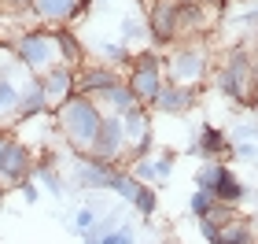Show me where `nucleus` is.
<instances>
[{"instance_id":"f257e3e1","label":"nucleus","mask_w":258,"mask_h":244,"mask_svg":"<svg viewBox=\"0 0 258 244\" xmlns=\"http://www.w3.org/2000/svg\"><path fill=\"white\" fill-rule=\"evenodd\" d=\"M52 122H55V130H59V137L74 148V152H89L92 141H96V133H100V122H103V108L92 96H70L63 100L59 108L52 111Z\"/></svg>"},{"instance_id":"f03ea898","label":"nucleus","mask_w":258,"mask_h":244,"mask_svg":"<svg viewBox=\"0 0 258 244\" xmlns=\"http://www.w3.org/2000/svg\"><path fill=\"white\" fill-rule=\"evenodd\" d=\"M162 78H166L170 85H181V89H199L210 78L207 44L184 41V44H173L170 52H162Z\"/></svg>"},{"instance_id":"7ed1b4c3","label":"nucleus","mask_w":258,"mask_h":244,"mask_svg":"<svg viewBox=\"0 0 258 244\" xmlns=\"http://www.w3.org/2000/svg\"><path fill=\"white\" fill-rule=\"evenodd\" d=\"M254 81H258V71H254L251 48H247V44H232V48L225 52V60H221V67L214 71L218 92L229 96V100H236V104H247Z\"/></svg>"},{"instance_id":"20e7f679","label":"nucleus","mask_w":258,"mask_h":244,"mask_svg":"<svg viewBox=\"0 0 258 244\" xmlns=\"http://www.w3.org/2000/svg\"><path fill=\"white\" fill-rule=\"evenodd\" d=\"M11 52H15L19 67L33 78H41L48 67L59 63V52H55V37L48 26H33V30H19L11 37Z\"/></svg>"},{"instance_id":"39448f33","label":"nucleus","mask_w":258,"mask_h":244,"mask_svg":"<svg viewBox=\"0 0 258 244\" xmlns=\"http://www.w3.org/2000/svg\"><path fill=\"white\" fill-rule=\"evenodd\" d=\"M148 37H151V48L159 52H166L181 41L177 0H148Z\"/></svg>"},{"instance_id":"423d86ee","label":"nucleus","mask_w":258,"mask_h":244,"mask_svg":"<svg viewBox=\"0 0 258 244\" xmlns=\"http://www.w3.org/2000/svg\"><path fill=\"white\" fill-rule=\"evenodd\" d=\"M122 130H125V148L133 159L151 156V141H155V130H151V108L137 104L122 115Z\"/></svg>"},{"instance_id":"0eeeda50","label":"nucleus","mask_w":258,"mask_h":244,"mask_svg":"<svg viewBox=\"0 0 258 244\" xmlns=\"http://www.w3.org/2000/svg\"><path fill=\"white\" fill-rule=\"evenodd\" d=\"M92 0H30V15L41 22V26H70L74 19H81L89 11Z\"/></svg>"},{"instance_id":"6e6552de","label":"nucleus","mask_w":258,"mask_h":244,"mask_svg":"<svg viewBox=\"0 0 258 244\" xmlns=\"http://www.w3.org/2000/svg\"><path fill=\"white\" fill-rule=\"evenodd\" d=\"M118 81H122V74L114 71V67L92 60V63H81V67H78V74H74V92H78V96H92V100L100 104V96H103L107 89H114Z\"/></svg>"},{"instance_id":"1a4fd4ad","label":"nucleus","mask_w":258,"mask_h":244,"mask_svg":"<svg viewBox=\"0 0 258 244\" xmlns=\"http://www.w3.org/2000/svg\"><path fill=\"white\" fill-rule=\"evenodd\" d=\"M37 152L22 141V137H11L8 141V148H4V156H0V181L4 185H19V181H26V178H33V159Z\"/></svg>"},{"instance_id":"9d476101","label":"nucleus","mask_w":258,"mask_h":244,"mask_svg":"<svg viewBox=\"0 0 258 244\" xmlns=\"http://www.w3.org/2000/svg\"><path fill=\"white\" fill-rule=\"evenodd\" d=\"M125 152H129V148H125V130H122V119H118V115H103L100 133H96V141H92L89 156H96V159L114 163V167H118V159H122Z\"/></svg>"},{"instance_id":"9b49d317","label":"nucleus","mask_w":258,"mask_h":244,"mask_svg":"<svg viewBox=\"0 0 258 244\" xmlns=\"http://www.w3.org/2000/svg\"><path fill=\"white\" fill-rule=\"evenodd\" d=\"M188 152L196 159H203V163H229L232 159V141H229V133L221 130V126H199V133L192 137V148Z\"/></svg>"},{"instance_id":"f8f14e48","label":"nucleus","mask_w":258,"mask_h":244,"mask_svg":"<svg viewBox=\"0 0 258 244\" xmlns=\"http://www.w3.org/2000/svg\"><path fill=\"white\" fill-rule=\"evenodd\" d=\"M114 174H118L114 163H103V159L89 156V152H78V156H74V178H78L81 189H107V192H111Z\"/></svg>"},{"instance_id":"ddd939ff","label":"nucleus","mask_w":258,"mask_h":244,"mask_svg":"<svg viewBox=\"0 0 258 244\" xmlns=\"http://www.w3.org/2000/svg\"><path fill=\"white\" fill-rule=\"evenodd\" d=\"M48 111V96H44V85L41 78L26 74V81L19 85V108H15V119L19 122H33V119H44Z\"/></svg>"},{"instance_id":"4468645a","label":"nucleus","mask_w":258,"mask_h":244,"mask_svg":"<svg viewBox=\"0 0 258 244\" xmlns=\"http://www.w3.org/2000/svg\"><path fill=\"white\" fill-rule=\"evenodd\" d=\"M74 67H63V63H55L48 67V71L41 74V85H44V96H48V111H55L63 100L74 96Z\"/></svg>"},{"instance_id":"2eb2a0df","label":"nucleus","mask_w":258,"mask_h":244,"mask_svg":"<svg viewBox=\"0 0 258 244\" xmlns=\"http://www.w3.org/2000/svg\"><path fill=\"white\" fill-rule=\"evenodd\" d=\"M125 85L133 89L137 104L151 108V100L159 96V89L166 85V78H162V71H159V67H129V74H125Z\"/></svg>"},{"instance_id":"dca6fc26","label":"nucleus","mask_w":258,"mask_h":244,"mask_svg":"<svg viewBox=\"0 0 258 244\" xmlns=\"http://www.w3.org/2000/svg\"><path fill=\"white\" fill-rule=\"evenodd\" d=\"M192 108H196V89H181V85H170V81L151 100V111L159 115H188Z\"/></svg>"},{"instance_id":"f3484780","label":"nucleus","mask_w":258,"mask_h":244,"mask_svg":"<svg viewBox=\"0 0 258 244\" xmlns=\"http://www.w3.org/2000/svg\"><path fill=\"white\" fill-rule=\"evenodd\" d=\"M210 19H214V11H210L203 0L177 4V30H181V37H188V33H207L210 30Z\"/></svg>"},{"instance_id":"a211bd4d","label":"nucleus","mask_w":258,"mask_h":244,"mask_svg":"<svg viewBox=\"0 0 258 244\" xmlns=\"http://www.w3.org/2000/svg\"><path fill=\"white\" fill-rule=\"evenodd\" d=\"M52 37H55V52H59V63L63 67H74V71H78L81 63H89L85 60V44H81V37L70 26H55Z\"/></svg>"},{"instance_id":"6ab92c4d","label":"nucleus","mask_w":258,"mask_h":244,"mask_svg":"<svg viewBox=\"0 0 258 244\" xmlns=\"http://www.w3.org/2000/svg\"><path fill=\"white\" fill-rule=\"evenodd\" d=\"M214 200L218 204H229V207H236V204H243L247 200V185H243L236 174H232V167L229 163H221V170H218V181H214Z\"/></svg>"},{"instance_id":"aec40b11","label":"nucleus","mask_w":258,"mask_h":244,"mask_svg":"<svg viewBox=\"0 0 258 244\" xmlns=\"http://www.w3.org/2000/svg\"><path fill=\"white\" fill-rule=\"evenodd\" d=\"M33 181L44 185V189H48L52 196H63V192H67V181L59 178V170H55L52 152H41V159L33 163Z\"/></svg>"},{"instance_id":"412c9836","label":"nucleus","mask_w":258,"mask_h":244,"mask_svg":"<svg viewBox=\"0 0 258 244\" xmlns=\"http://www.w3.org/2000/svg\"><path fill=\"white\" fill-rule=\"evenodd\" d=\"M100 108H103V115H118V119H122L129 108H137V96H133V89L125 85V78H122L114 89H107V92L100 96Z\"/></svg>"},{"instance_id":"4be33fe9","label":"nucleus","mask_w":258,"mask_h":244,"mask_svg":"<svg viewBox=\"0 0 258 244\" xmlns=\"http://www.w3.org/2000/svg\"><path fill=\"white\" fill-rule=\"evenodd\" d=\"M218 244H258L254 226L243 222V218H229V222L221 226V240Z\"/></svg>"},{"instance_id":"5701e85b","label":"nucleus","mask_w":258,"mask_h":244,"mask_svg":"<svg viewBox=\"0 0 258 244\" xmlns=\"http://www.w3.org/2000/svg\"><path fill=\"white\" fill-rule=\"evenodd\" d=\"M96 56H100V63H107V67H129V60H133V52H129V44H122V41H103V44H96Z\"/></svg>"},{"instance_id":"b1692460","label":"nucleus","mask_w":258,"mask_h":244,"mask_svg":"<svg viewBox=\"0 0 258 244\" xmlns=\"http://www.w3.org/2000/svg\"><path fill=\"white\" fill-rule=\"evenodd\" d=\"M140 185H144V181H137L129 170H118V174H114V181H111V192H114V196H122L125 204H133V200H137V192H140Z\"/></svg>"},{"instance_id":"393cba45","label":"nucleus","mask_w":258,"mask_h":244,"mask_svg":"<svg viewBox=\"0 0 258 244\" xmlns=\"http://www.w3.org/2000/svg\"><path fill=\"white\" fill-rule=\"evenodd\" d=\"M218 207V200H214V192H207V189H192V196H188V211H192V218L199 222V218H210V211Z\"/></svg>"},{"instance_id":"a878e982","label":"nucleus","mask_w":258,"mask_h":244,"mask_svg":"<svg viewBox=\"0 0 258 244\" xmlns=\"http://www.w3.org/2000/svg\"><path fill=\"white\" fill-rule=\"evenodd\" d=\"M15 108H19V81L15 78H0V119H4V115L15 119Z\"/></svg>"},{"instance_id":"bb28decb","label":"nucleus","mask_w":258,"mask_h":244,"mask_svg":"<svg viewBox=\"0 0 258 244\" xmlns=\"http://www.w3.org/2000/svg\"><path fill=\"white\" fill-rule=\"evenodd\" d=\"M137 215L140 218H151V215H159V192H155V185H140V192H137Z\"/></svg>"},{"instance_id":"cd10ccee","label":"nucleus","mask_w":258,"mask_h":244,"mask_svg":"<svg viewBox=\"0 0 258 244\" xmlns=\"http://www.w3.org/2000/svg\"><path fill=\"white\" fill-rule=\"evenodd\" d=\"M173 167H177V152H173V148H162V152H155V185H159V181H170Z\"/></svg>"},{"instance_id":"c85d7f7f","label":"nucleus","mask_w":258,"mask_h":244,"mask_svg":"<svg viewBox=\"0 0 258 244\" xmlns=\"http://www.w3.org/2000/svg\"><path fill=\"white\" fill-rule=\"evenodd\" d=\"M218 170H221V163H199V170H196V189H214V181H218Z\"/></svg>"},{"instance_id":"c756f323","label":"nucleus","mask_w":258,"mask_h":244,"mask_svg":"<svg viewBox=\"0 0 258 244\" xmlns=\"http://www.w3.org/2000/svg\"><path fill=\"white\" fill-rule=\"evenodd\" d=\"M133 174L137 181H144V185H155V159L151 156H144V159H133Z\"/></svg>"},{"instance_id":"7c9ffc66","label":"nucleus","mask_w":258,"mask_h":244,"mask_svg":"<svg viewBox=\"0 0 258 244\" xmlns=\"http://www.w3.org/2000/svg\"><path fill=\"white\" fill-rule=\"evenodd\" d=\"M92 229H96V211H92V207H78V215H74V233H92Z\"/></svg>"},{"instance_id":"2f4dec72","label":"nucleus","mask_w":258,"mask_h":244,"mask_svg":"<svg viewBox=\"0 0 258 244\" xmlns=\"http://www.w3.org/2000/svg\"><path fill=\"white\" fill-rule=\"evenodd\" d=\"M199 233H203V240H207V244H218V240H221V222L199 218Z\"/></svg>"},{"instance_id":"473e14b6","label":"nucleus","mask_w":258,"mask_h":244,"mask_svg":"<svg viewBox=\"0 0 258 244\" xmlns=\"http://www.w3.org/2000/svg\"><path fill=\"white\" fill-rule=\"evenodd\" d=\"M15 189L22 192V200H26V204H37V200H41V185L33 181V178H26V181H19Z\"/></svg>"},{"instance_id":"72a5a7b5","label":"nucleus","mask_w":258,"mask_h":244,"mask_svg":"<svg viewBox=\"0 0 258 244\" xmlns=\"http://www.w3.org/2000/svg\"><path fill=\"white\" fill-rule=\"evenodd\" d=\"M0 8L8 15H22V11H30V0H0Z\"/></svg>"},{"instance_id":"f704fd0d","label":"nucleus","mask_w":258,"mask_h":244,"mask_svg":"<svg viewBox=\"0 0 258 244\" xmlns=\"http://www.w3.org/2000/svg\"><path fill=\"white\" fill-rule=\"evenodd\" d=\"M137 33H140V22H137V19H125V22H122V44H129Z\"/></svg>"},{"instance_id":"c9c22d12","label":"nucleus","mask_w":258,"mask_h":244,"mask_svg":"<svg viewBox=\"0 0 258 244\" xmlns=\"http://www.w3.org/2000/svg\"><path fill=\"white\" fill-rule=\"evenodd\" d=\"M8 141H11V133H8V130H0V156H4V148H8Z\"/></svg>"},{"instance_id":"e433bc0d","label":"nucleus","mask_w":258,"mask_h":244,"mask_svg":"<svg viewBox=\"0 0 258 244\" xmlns=\"http://www.w3.org/2000/svg\"><path fill=\"white\" fill-rule=\"evenodd\" d=\"M247 104H251V108H258V81H254V89H251V100H247Z\"/></svg>"},{"instance_id":"4c0bfd02","label":"nucleus","mask_w":258,"mask_h":244,"mask_svg":"<svg viewBox=\"0 0 258 244\" xmlns=\"http://www.w3.org/2000/svg\"><path fill=\"white\" fill-rule=\"evenodd\" d=\"M4 196H8V185L0 181V207H4Z\"/></svg>"},{"instance_id":"58836bf2","label":"nucleus","mask_w":258,"mask_h":244,"mask_svg":"<svg viewBox=\"0 0 258 244\" xmlns=\"http://www.w3.org/2000/svg\"><path fill=\"white\" fill-rule=\"evenodd\" d=\"M251 22H258V11H254V15H251Z\"/></svg>"},{"instance_id":"ea45409f","label":"nucleus","mask_w":258,"mask_h":244,"mask_svg":"<svg viewBox=\"0 0 258 244\" xmlns=\"http://www.w3.org/2000/svg\"><path fill=\"white\" fill-rule=\"evenodd\" d=\"M177 4H192V0H177Z\"/></svg>"},{"instance_id":"a19ab883","label":"nucleus","mask_w":258,"mask_h":244,"mask_svg":"<svg viewBox=\"0 0 258 244\" xmlns=\"http://www.w3.org/2000/svg\"><path fill=\"white\" fill-rule=\"evenodd\" d=\"M254 71H258V67H254Z\"/></svg>"}]
</instances>
